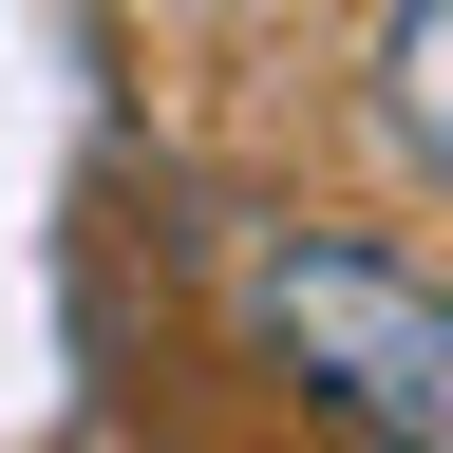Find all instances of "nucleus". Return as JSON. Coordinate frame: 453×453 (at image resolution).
I'll list each match as a JSON object with an SVG mask.
<instances>
[{
	"instance_id": "obj_1",
	"label": "nucleus",
	"mask_w": 453,
	"mask_h": 453,
	"mask_svg": "<svg viewBox=\"0 0 453 453\" xmlns=\"http://www.w3.org/2000/svg\"><path fill=\"white\" fill-rule=\"evenodd\" d=\"M226 340L321 434L453 453V265L396 246V226H246L226 246Z\"/></svg>"
},
{
	"instance_id": "obj_2",
	"label": "nucleus",
	"mask_w": 453,
	"mask_h": 453,
	"mask_svg": "<svg viewBox=\"0 0 453 453\" xmlns=\"http://www.w3.org/2000/svg\"><path fill=\"white\" fill-rule=\"evenodd\" d=\"M378 151L453 208V0H396L378 19Z\"/></svg>"
},
{
	"instance_id": "obj_3",
	"label": "nucleus",
	"mask_w": 453,
	"mask_h": 453,
	"mask_svg": "<svg viewBox=\"0 0 453 453\" xmlns=\"http://www.w3.org/2000/svg\"><path fill=\"white\" fill-rule=\"evenodd\" d=\"M321 453H416V434H321Z\"/></svg>"
}]
</instances>
